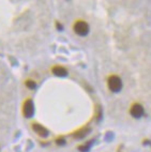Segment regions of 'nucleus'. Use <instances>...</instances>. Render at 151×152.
I'll return each mask as SVG.
<instances>
[{"instance_id":"nucleus-1","label":"nucleus","mask_w":151,"mask_h":152,"mask_svg":"<svg viewBox=\"0 0 151 152\" xmlns=\"http://www.w3.org/2000/svg\"><path fill=\"white\" fill-rule=\"evenodd\" d=\"M122 80L117 75H111L107 78V87L111 92H119L122 89Z\"/></svg>"},{"instance_id":"nucleus-2","label":"nucleus","mask_w":151,"mask_h":152,"mask_svg":"<svg viewBox=\"0 0 151 152\" xmlns=\"http://www.w3.org/2000/svg\"><path fill=\"white\" fill-rule=\"evenodd\" d=\"M73 30L79 37H86L89 33V25L85 20H76L73 25Z\"/></svg>"},{"instance_id":"nucleus-3","label":"nucleus","mask_w":151,"mask_h":152,"mask_svg":"<svg viewBox=\"0 0 151 152\" xmlns=\"http://www.w3.org/2000/svg\"><path fill=\"white\" fill-rule=\"evenodd\" d=\"M34 114V105L31 99H27L23 104V115L25 118H31Z\"/></svg>"},{"instance_id":"nucleus-4","label":"nucleus","mask_w":151,"mask_h":152,"mask_svg":"<svg viewBox=\"0 0 151 152\" xmlns=\"http://www.w3.org/2000/svg\"><path fill=\"white\" fill-rule=\"evenodd\" d=\"M130 114H131V116L134 118H136V119H138V118L143 117L144 115V107L141 104L139 103H134L132 104V106L130 107Z\"/></svg>"},{"instance_id":"nucleus-5","label":"nucleus","mask_w":151,"mask_h":152,"mask_svg":"<svg viewBox=\"0 0 151 152\" xmlns=\"http://www.w3.org/2000/svg\"><path fill=\"white\" fill-rule=\"evenodd\" d=\"M31 128H32V130L34 131L35 133L38 134L40 137H43V138H45V137H47V136L49 135V131L47 130L44 125L40 124V123H35V122L32 123Z\"/></svg>"},{"instance_id":"nucleus-6","label":"nucleus","mask_w":151,"mask_h":152,"mask_svg":"<svg viewBox=\"0 0 151 152\" xmlns=\"http://www.w3.org/2000/svg\"><path fill=\"white\" fill-rule=\"evenodd\" d=\"M51 73L54 74L55 76H58V77H65V76H67L69 72L62 65H55V66L51 68Z\"/></svg>"},{"instance_id":"nucleus-7","label":"nucleus","mask_w":151,"mask_h":152,"mask_svg":"<svg viewBox=\"0 0 151 152\" xmlns=\"http://www.w3.org/2000/svg\"><path fill=\"white\" fill-rule=\"evenodd\" d=\"M90 131H91V129L88 128V126H84V128L79 129V130L75 131L74 133L72 134L73 138L75 139H83L84 137H86L88 134L90 133Z\"/></svg>"},{"instance_id":"nucleus-8","label":"nucleus","mask_w":151,"mask_h":152,"mask_svg":"<svg viewBox=\"0 0 151 152\" xmlns=\"http://www.w3.org/2000/svg\"><path fill=\"white\" fill-rule=\"evenodd\" d=\"M25 85H26V87L30 90H34V89H37V87H38L37 83H35L33 79H27V80L25 82Z\"/></svg>"},{"instance_id":"nucleus-9","label":"nucleus","mask_w":151,"mask_h":152,"mask_svg":"<svg viewBox=\"0 0 151 152\" xmlns=\"http://www.w3.org/2000/svg\"><path fill=\"white\" fill-rule=\"evenodd\" d=\"M89 147H90V142H87L85 145H79L77 148H78V150L81 152H87L89 150Z\"/></svg>"},{"instance_id":"nucleus-10","label":"nucleus","mask_w":151,"mask_h":152,"mask_svg":"<svg viewBox=\"0 0 151 152\" xmlns=\"http://www.w3.org/2000/svg\"><path fill=\"white\" fill-rule=\"evenodd\" d=\"M56 144L58 145V146H63V145H65V139L63 138V137H58V138H56Z\"/></svg>"},{"instance_id":"nucleus-11","label":"nucleus","mask_w":151,"mask_h":152,"mask_svg":"<svg viewBox=\"0 0 151 152\" xmlns=\"http://www.w3.org/2000/svg\"><path fill=\"white\" fill-rule=\"evenodd\" d=\"M55 26H56V28L58 30H59V31H62V30H63V26H62L61 24H60L59 22H56V24H55Z\"/></svg>"}]
</instances>
